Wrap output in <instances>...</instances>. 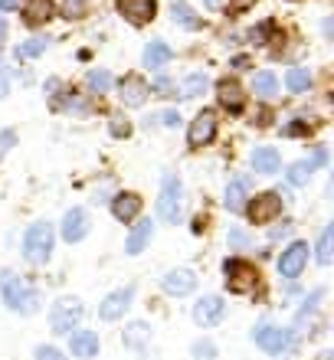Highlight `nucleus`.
<instances>
[{
    "instance_id": "21",
    "label": "nucleus",
    "mask_w": 334,
    "mask_h": 360,
    "mask_svg": "<svg viewBox=\"0 0 334 360\" xmlns=\"http://www.w3.org/2000/svg\"><path fill=\"white\" fill-rule=\"evenodd\" d=\"M171 59H174L171 43H164V39H151V43L144 46L141 63H144V69H151V72H161V69L167 66Z\"/></svg>"
},
{
    "instance_id": "39",
    "label": "nucleus",
    "mask_w": 334,
    "mask_h": 360,
    "mask_svg": "<svg viewBox=\"0 0 334 360\" xmlns=\"http://www.w3.org/2000/svg\"><path fill=\"white\" fill-rule=\"evenodd\" d=\"M13 148H17V131H13V128H4V131H0V161H4Z\"/></svg>"
},
{
    "instance_id": "12",
    "label": "nucleus",
    "mask_w": 334,
    "mask_h": 360,
    "mask_svg": "<svg viewBox=\"0 0 334 360\" xmlns=\"http://www.w3.org/2000/svg\"><path fill=\"white\" fill-rule=\"evenodd\" d=\"M223 318H226V302H223L220 295H203V298H197V304H193V321L200 324V328H217Z\"/></svg>"
},
{
    "instance_id": "45",
    "label": "nucleus",
    "mask_w": 334,
    "mask_h": 360,
    "mask_svg": "<svg viewBox=\"0 0 334 360\" xmlns=\"http://www.w3.org/2000/svg\"><path fill=\"white\" fill-rule=\"evenodd\" d=\"M4 43H7V20L0 17V46H4Z\"/></svg>"
},
{
    "instance_id": "2",
    "label": "nucleus",
    "mask_w": 334,
    "mask_h": 360,
    "mask_svg": "<svg viewBox=\"0 0 334 360\" xmlns=\"http://www.w3.org/2000/svg\"><path fill=\"white\" fill-rule=\"evenodd\" d=\"M53 246H56L53 223L39 219V223L27 226V233H23V259H27L30 266H46L49 256H53Z\"/></svg>"
},
{
    "instance_id": "42",
    "label": "nucleus",
    "mask_w": 334,
    "mask_h": 360,
    "mask_svg": "<svg viewBox=\"0 0 334 360\" xmlns=\"http://www.w3.org/2000/svg\"><path fill=\"white\" fill-rule=\"evenodd\" d=\"M229 243H233V246H246L249 236L243 233V229H229Z\"/></svg>"
},
{
    "instance_id": "5",
    "label": "nucleus",
    "mask_w": 334,
    "mask_h": 360,
    "mask_svg": "<svg viewBox=\"0 0 334 360\" xmlns=\"http://www.w3.org/2000/svg\"><path fill=\"white\" fill-rule=\"evenodd\" d=\"M184 210V184L177 174H164L161 177V193H158V217L164 223H177Z\"/></svg>"
},
{
    "instance_id": "40",
    "label": "nucleus",
    "mask_w": 334,
    "mask_h": 360,
    "mask_svg": "<svg viewBox=\"0 0 334 360\" xmlns=\"http://www.w3.org/2000/svg\"><path fill=\"white\" fill-rule=\"evenodd\" d=\"M269 30H272V23H262V27L249 30V39H252L256 46H266V43H269Z\"/></svg>"
},
{
    "instance_id": "8",
    "label": "nucleus",
    "mask_w": 334,
    "mask_h": 360,
    "mask_svg": "<svg viewBox=\"0 0 334 360\" xmlns=\"http://www.w3.org/2000/svg\"><path fill=\"white\" fill-rule=\"evenodd\" d=\"M217 131H220V118H217V112H213V108H203V112L193 115L191 128H187V144H191L193 151H200V148L213 144Z\"/></svg>"
},
{
    "instance_id": "28",
    "label": "nucleus",
    "mask_w": 334,
    "mask_h": 360,
    "mask_svg": "<svg viewBox=\"0 0 334 360\" xmlns=\"http://www.w3.org/2000/svg\"><path fill=\"white\" fill-rule=\"evenodd\" d=\"M46 49H49V39H46V37H30L27 43H20V46L13 49V56H17L20 63H23V59H37V56H43Z\"/></svg>"
},
{
    "instance_id": "30",
    "label": "nucleus",
    "mask_w": 334,
    "mask_h": 360,
    "mask_svg": "<svg viewBox=\"0 0 334 360\" xmlns=\"http://www.w3.org/2000/svg\"><path fill=\"white\" fill-rule=\"evenodd\" d=\"M86 86L89 92H96V95H105L108 89L115 86V79L108 69H89V76H86Z\"/></svg>"
},
{
    "instance_id": "4",
    "label": "nucleus",
    "mask_w": 334,
    "mask_h": 360,
    "mask_svg": "<svg viewBox=\"0 0 334 360\" xmlns=\"http://www.w3.org/2000/svg\"><path fill=\"white\" fill-rule=\"evenodd\" d=\"M223 282H226V288L233 295H246L256 288L259 282V269L249 262V259L243 256H229L226 262H223Z\"/></svg>"
},
{
    "instance_id": "29",
    "label": "nucleus",
    "mask_w": 334,
    "mask_h": 360,
    "mask_svg": "<svg viewBox=\"0 0 334 360\" xmlns=\"http://www.w3.org/2000/svg\"><path fill=\"white\" fill-rule=\"evenodd\" d=\"M171 17H174V23H177V27H184V30H200L203 27V20L197 17V10L187 7V4H174Z\"/></svg>"
},
{
    "instance_id": "9",
    "label": "nucleus",
    "mask_w": 334,
    "mask_h": 360,
    "mask_svg": "<svg viewBox=\"0 0 334 360\" xmlns=\"http://www.w3.org/2000/svg\"><path fill=\"white\" fill-rule=\"evenodd\" d=\"M308 252H311V246H308L305 239L288 243V246L282 249V256H278V275H282L285 282H295L308 266Z\"/></svg>"
},
{
    "instance_id": "27",
    "label": "nucleus",
    "mask_w": 334,
    "mask_h": 360,
    "mask_svg": "<svg viewBox=\"0 0 334 360\" xmlns=\"http://www.w3.org/2000/svg\"><path fill=\"white\" fill-rule=\"evenodd\" d=\"M311 82H315V79H311V72H308L305 66H292L285 72V89H288V92H295V95L308 92V89H311Z\"/></svg>"
},
{
    "instance_id": "34",
    "label": "nucleus",
    "mask_w": 334,
    "mask_h": 360,
    "mask_svg": "<svg viewBox=\"0 0 334 360\" xmlns=\"http://www.w3.org/2000/svg\"><path fill=\"white\" fill-rule=\"evenodd\" d=\"M108 134L118 138V141H122V138H131V122H128L124 115H112V118H108Z\"/></svg>"
},
{
    "instance_id": "10",
    "label": "nucleus",
    "mask_w": 334,
    "mask_h": 360,
    "mask_svg": "<svg viewBox=\"0 0 334 360\" xmlns=\"http://www.w3.org/2000/svg\"><path fill=\"white\" fill-rule=\"evenodd\" d=\"M134 302V285H124V288H115V292H108L102 302H98V318L102 321H118V318H124V311L131 308Z\"/></svg>"
},
{
    "instance_id": "26",
    "label": "nucleus",
    "mask_w": 334,
    "mask_h": 360,
    "mask_svg": "<svg viewBox=\"0 0 334 360\" xmlns=\"http://www.w3.org/2000/svg\"><path fill=\"white\" fill-rule=\"evenodd\" d=\"M122 341H124V347H128V351H141L144 344L151 341V328H148L144 321H131L128 328H124Z\"/></svg>"
},
{
    "instance_id": "16",
    "label": "nucleus",
    "mask_w": 334,
    "mask_h": 360,
    "mask_svg": "<svg viewBox=\"0 0 334 360\" xmlns=\"http://www.w3.org/2000/svg\"><path fill=\"white\" fill-rule=\"evenodd\" d=\"M148 98H151V92H148V82L141 76H124L118 82V102L124 108H141Z\"/></svg>"
},
{
    "instance_id": "25",
    "label": "nucleus",
    "mask_w": 334,
    "mask_h": 360,
    "mask_svg": "<svg viewBox=\"0 0 334 360\" xmlns=\"http://www.w3.org/2000/svg\"><path fill=\"white\" fill-rule=\"evenodd\" d=\"M252 95H256V98H262V102L276 98V95H278V79H276V72H269V69L256 72V76H252Z\"/></svg>"
},
{
    "instance_id": "17",
    "label": "nucleus",
    "mask_w": 334,
    "mask_h": 360,
    "mask_svg": "<svg viewBox=\"0 0 334 360\" xmlns=\"http://www.w3.org/2000/svg\"><path fill=\"white\" fill-rule=\"evenodd\" d=\"M161 288L164 295H171V298H187V295L197 288V275L191 269H171V272L161 278Z\"/></svg>"
},
{
    "instance_id": "23",
    "label": "nucleus",
    "mask_w": 334,
    "mask_h": 360,
    "mask_svg": "<svg viewBox=\"0 0 334 360\" xmlns=\"http://www.w3.org/2000/svg\"><path fill=\"white\" fill-rule=\"evenodd\" d=\"M53 17H56L53 0H27V4H23V23H27V27H43V23H49Z\"/></svg>"
},
{
    "instance_id": "15",
    "label": "nucleus",
    "mask_w": 334,
    "mask_h": 360,
    "mask_svg": "<svg viewBox=\"0 0 334 360\" xmlns=\"http://www.w3.org/2000/svg\"><path fill=\"white\" fill-rule=\"evenodd\" d=\"M249 197H252V177H249V174H236V177H229L226 193H223V203H226L229 213H243V207H246Z\"/></svg>"
},
{
    "instance_id": "22",
    "label": "nucleus",
    "mask_w": 334,
    "mask_h": 360,
    "mask_svg": "<svg viewBox=\"0 0 334 360\" xmlns=\"http://www.w3.org/2000/svg\"><path fill=\"white\" fill-rule=\"evenodd\" d=\"M151 236H154V223L151 219H138L131 226V233H128V239H124V252L128 256H141L144 246L151 243Z\"/></svg>"
},
{
    "instance_id": "6",
    "label": "nucleus",
    "mask_w": 334,
    "mask_h": 360,
    "mask_svg": "<svg viewBox=\"0 0 334 360\" xmlns=\"http://www.w3.org/2000/svg\"><path fill=\"white\" fill-rule=\"evenodd\" d=\"M82 318H86V304L79 302V298H59V302L49 308V328H53V334L79 331Z\"/></svg>"
},
{
    "instance_id": "33",
    "label": "nucleus",
    "mask_w": 334,
    "mask_h": 360,
    "mask_svg": "<svg viewBox=\"0 0 334 360\" xmlns=\"http://www.w3.org/2000/svg\"><path fill=\"white\" fill-rule=\"evenodd\" d=\"M177 122H181V112H177V108H167V112H158V115H148V118H144V124H148V128H154V124L177 128Z\"/></svg>"
},
{
    "instance_id": "35",
    "label": "nucleus",
    "mask_w": 334,
    "mask_h": 360,
    "mask_svg": "<svg viewBox=\"0 0 334 360\" xmlns=\"http://www.w3.org/2000/svg\"><path fill=\"white\" fill-rule=\"evenodd\" d=\"M89 13V0H63V17L66 20H82Z\"/></svg>"
},
{
    "instance_id": "36",
    "label": "nucleus",
    "mask_w": 334,
    "mask_h": 360,
    "mask_svg": "<svg viewBox=\"0 0 334 360\" xmlns=\"http://www.w3.org/2000/svg\"><path fill=\"white\" fill-rule=\"evenodd\" d=\"M282 134H285V138H308V134H311V124H308L305 118H292L288 124H282Z\"/></svg>"
},
{
    "instance_id": "43",
    "label": "nucleus",
    "mask_w": 334,
    "mask_h": 360,
    "mask_svg": "<svg viewBox=\"0 0 334 360\" xmlns=\"http://www.w3.org/2000/svg\"><path fill=\"white\" fill-rule=\"evenodd\" d=\"M325 161H328V151H325V148H315V154H311V161H308V164H311V167H321Z\"/></svg>"
},
{
    "instance_id": "41",
    "label": "nucleus",
    "mask_w": 334,
    "mask_h": 360,
    "mask_svg": "<svg viewBox=\"0 0 334 360\" xmlns=\"http://www.w3.org/2000/svg\"><path fill=\"white\" fill-rule=\"evenodd\" d=\"M7 95H10V66L0 63V98H7Z\"/></svg>"
},
{
    "instance_id": "11",
    "label": "nucleus",
    "mask_w": 334,
    "mask_h": 360,
    "mask_svg": "<svg viewBox=\"0 0 334 360\" xmlns=\"http://www.w3.org/2000/svg\"><path fill=\"white\" fill-rule=\"evenodd\" d=\"M89 229H92L89 213L82 207H72V210H66V217H63V223H59V236L72 246V243H82V239L89 236Z\"/></svg>"
},
{
    "instance_id": "3",
    "label": "nucleus",
    "mask_w": 334,
    "mask_h": 360,
    "mask_svg": "<svg viewBox=\"0 0 334 360\" xmlns=\"http://www.w3.org/2000/svg\"><path fill=\"white\" fill-rule=\"evenodd\" d=\"M252 341H256L266 354L282 360L292 354V347H295V334H292V328H278V324H272V321H262L252 328Z\"/></svg>"
},
{
    "instance_id": "13",
    "label": "nucleus",
    "mask_w": 334,
    "mask_h": 360,
    "mask_svg": "<svg viewBox=\"0 0 334 360\" xmlns=\"http://www.w3.org/2000/svg\"><path fill=\"white\" fill-rule=\"evenodd\" d=\"M115 10H118L131 27H144V23H151L154 13H158V0H115Z\"/></svg>"
},
{
    "instance_id": "44",
    "label": "nucleus",
    "mask_w": 334,
    "mask_h": 360,
    "mask_svg": "<svg viewBox=\"0 0 334 360\" xmlns=\"http://www.w3.org/2000/svg\"><path fill=\"white\" fill-rule=\"evenodd\" d=\"M0 10L10 13V10H20V0H0Z\"/></svg>"
},
{
    "instance_id": "47",
    "label": "nucleus",
    "mask_w": 334,
    "mask_h": 360,
    "mask_svg": "<svg viewBox=\"0 0 334 360\" xmlns=\"http://www.w3.org/2000/svg\"><path fill=\"white\" fill-rule=\"evenodd\" d=\"M203 4H207L210 10H220L223 7V0H203Z\"/></svg>"
},
{
    "instance_id": "1",
    "label": "nucleus",
    "mask_w": 334,
    "mask_h": 360,
    "mask_svg": "<svg viewBox=\"0 0 334 360\" xmlns=\"http://www.w3.org/2000/svg\"><path fill=\"white\" fill-rule=\"evenodd\" d=\"M0 298H4V304H7L10 311H17V314H37L39 304H43L37 285H30L17 272L0 275Z\"/></svg>"
},
{
    "instance_id": "7",
    "label": "nucleus",
    "mask_w": 334,
    "mask_h": 360,
    "mask_svg": "<svg viewBox=\"0 0 334 360\" xmlns=\"http://www.w3.org/2000/svg\"><path fill=\"white\" fill-rule=\"evenodd\" d=\"M243 213H246V219L252 223V226H269L272 219L282 217V193H276V190L256 193V197L246 200Z\"/></svg>"
},
{
    "instance_id": "14",
    "label": "nucleus",
    "mask_w": 334,
    "mask_h": 360,
    "mask_svg": "<svg viewBox=\"0 0 334 360\" xmlns=\"http://www.w3.org/2000/svg\"><path fill=\"white\" fill-rule=\"evenodd\" d=\"M217 102H220L223 112L229 115H239L243 108H246V89L239 86V79H220L217 82Z\"/></svg>"
},
{
    "instance_id": "31",
    "label": "nucleus",
    "mask_w": 334,
    "mask_h": 360,
    "mask_svg": "<svg viewBox=\"0 0 334 360\" xmlns=\"http://www.w3.org/2000/svg\"><path fill=\"white\" fill-rule=\"evenodd\" d=\"M311 174H315V167H311L308 161H295V164H288L285 180L292 184V187H305L308 180H311Z\"/></svg>"
},
{
    "instance_id": "32",
    "label": "nucleus",
    "mask_w": 334,
    "mask_h": 360,
    "mask_svg": "<svg viewBox=\"0 0 334 360\" xmlns=\"http://www.w3.org/2000/svg\"><path fill=\"white\" fill-rule=\"evenodd\" d=\"M318 262H321V266H331V259H334V226H325L321 229V239H318Z\"/></svg>"
},
{
    "instance_id": "38",
    "label": "nucleus",
    "mask_w": 334,
    "mask_h": 360,
    "mask_svg": "<svg viewBox=\"0 0 334 360\" xmlns=\"http://www.w3.org/2000/svg\"><path fill=\"white\" fill-rule=\"evenodd\" d=\"M33 360H69V357L59 347H53V344H39L37 351H33Z\"/></svg>"
},
{
    "instance_id": "19",
    "label": "nucleus",
    "mask_w": 334,
    "mask_h": 360,
    "mask_svg": "<svg viewBox=\"0 0 334 360\" xmlns=\"http://www.w3.org/2000/svg\"><path fill=\"white\" fill-rule=\"evenodd\" d=\"M98 334L96 331H86V328H79V331H72L69 334V354L72 357H79V360H92V357H98Z\"/></svg>"
},
{
    "instance_id": "24",
    "label": "nucleus",
    "mask_w": 334,
    "mask_h": 360,
    "mask_svg": "<svg viewBox=\"0 0 334 360\" xmlns=\"http://www.w3.org/2000/svg\"><path fill=\"white\" fill-rule=\"evenodd\" d=\"M207 89H210V76H207V72H191V76H184L181 82H177V98H181V102H191V98L207 95Z\"/></svg>"
},
{
    "instance_id": "20",
    "label": "nucleus",
    "mask_w": 334,
    "mask_h": 360,
    "mask_svg": "<svg viewBox=\"0 0 334 360\" xmlns=\"http://www.w3.org/2000/svg\"><path fill=\"white\" fill-rule=\"evenodd\" d=\"M249 164H252V171H256V174H262V177H272V174H278V167H282V154H278V148L259 144L256 151L249 154Z\"/></svg>"
},
{
    "instance_id": "18",
    "label": "nucleus",
    "mask_w": 334,
    "mask_h": 360,
    "mask_svg": "<svg viewBox=\"0 0 334 360\" xmlns=\"http://www.w3.org/2000/svg\"><path fill=\"white\" fill-rule=\"evenodd\" d=\"M108 203H112V217L118 219V223H134V219H138V213H141V197H138V193H131V190L115 193Z\"/></svg>"
},
{
    "instance_id": "46",
    "label": "nucleus",
    "mask_w": 334,
    "mask_h": 360,
    "mask_svg": "<svg viewBox=\"0 0 334 360\" xmlns=\"http://www.w3.org/2000/svg\"><path fill=\"white\" fill-rule=\"evenodd\" d=\"M233 66H236V69H246L249 66V56H236V59H233Z\"/></svg>"
},
{
    "instance_id": "37",
    "label": "nucleus",
    "mask_w": 334,
    "mask_h": 360,
    "mask_svg": "<svg viewBox=\"0 0 334 360\" xmlns=\"http://www.w3.org/2000/svg\"><path fill=\"white\" fill-rule=\"evenodd\" d=\"M191 354L197 360H217V347H213V341H193Z\"/></svg>"
}]
</instances>
